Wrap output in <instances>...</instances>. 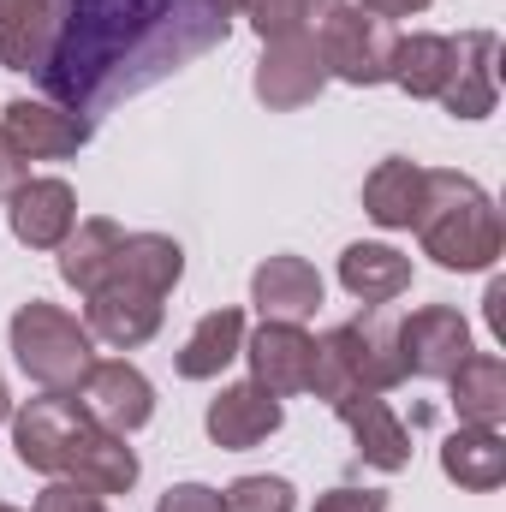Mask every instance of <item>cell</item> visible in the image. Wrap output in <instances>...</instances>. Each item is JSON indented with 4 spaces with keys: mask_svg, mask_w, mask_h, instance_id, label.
Here are the masks:
<instances>
[{
    "mask_svg": "<svg viewBox=\"0 0 506 512\" xmlns=\"http://www.w3.org/2000/svg\"><path fill=\"white\" fill-rule=\"evenodd\" d=\"M227 42V18L203 0H48V42L36 84L72 114H108L167 84Z\"/></svg>",
    "mask_w": 506,
    "mask_h": 512,
    "instance_id": "obj_1",
    "label": "cell"
},
{
    "mask_svg": "<svg viewBox=\"0 0 506 512\" xmlns=\"http://www.w3.org/2000/svg\"><path fill=\"white\" fill-rule=\"evenodd\" d=\"M417 239H423V256H435L441 268L453 274H477V268H495L506 233L501 215L489 203V191L465 173H423V203H417Z\"/></svg>",
    "mask_w": 506,
    "mask_h": 512,
    "instance_id": "obj_2",
    "label": "cell"
},
{
    "mask_svg": "<svg viewBox=\"0 0 506 512\" xmlns=\"http://www.w3.org/2000/svg\"><path fill=\"white\" fill-rule=\"evenodd\" d=\"M405 382V364H399V322L370 304L364 316L340 322L334 334L316 340V376L310 393L316 399H346V393H387V387Z\"/></svg>",
    "mask_w": 506,
    "mask_h": 512,
    "instance_id": "obj_3",
    "label": "cell"
},
{
    "mask_svg": "<svg viewBox=\"0 0 506 512\" xmlns=\"http://www.w3.org/2000/svg\"><path fill=\"white\" fill-rule=\"evenodd\" d=\"M12 358H18V370L42 387V393H72V387L84 382V370L96 364V340L60 304L30 298L12 316Z\"/></svg>",
    "mask_w": 506,
    "mask_h": 512,
    "instance_id": "obj_4",
    "label": "cell"
},
{
    "mask_svg": "<svg viewBox=\"0 0 506 512\" xmlns=\"http://www.w3.org/2000/svg\"><path fill=\"white\" fill-rule=\"evenodd\" d=\"M316 48H322L328 78H340V84H352V90H370V84H387V72H393L399 30H393V18H376V12H364V6H334V12L322 18Z\"/></svg>",
    "mask_w": 506,
    "mask_h": 512,
    "instance_id": "obj_5",
    "label": "cell"
},
{
    "mask_svg": "<svg viewBox=\"0 0 506 512\" xmlns=\"http://www.w3.org/2000/svg\"><path fill=\"white\" fill-rule=\"evenodd\" d=\"M90 429L84 405L72 393H42V399H24L12 411V447H18V465L24 471H42V477H60L78 435Z\"/></svg>",
    "mask_w": 506,
    "mask_h": 512,
    "instance_id": "obj_6",
    "label": "cell"
},
{
    "mask_svg": "<svg viewBox=\"0 0 506 512\" xmlns=\"http://www.w3.org/2000/svg\"><path fill=\"white\" fill-rule=\"evenodd\" d=\"M72 399L84 405L90 423H102L108 435H137L149 417H155V387L149 376L126 364V358H108V364H90L84 382L72 387Z\"/></svg>",
    "mask_w": 506,
    "mask_h": 512,
    "instance_id": "obj_7",
    "label": "cell"
},
{
    "mask_svg": "<svg viewBox=\"0 0 506 512\" xmlns=\"http://www.w3.org/2000/svg\"><path fill=\"white\" fill-rule=\"evenodd\" d=\"M471 358V328L453 304H423L399 322V364L417 382H447Z\"/></svg>",
    "mask_w": 506,
    "mask_h": 512,
    "instance_id": "obj_8",
    "label": "cell"
},
{
    "mask_svg": "<svg viewBox=\"0 0 506 512\" xmlns=\"http://www.w3.org/2000/svg\"><path fill=\"white\" fill-rule=\"evenodd\" d=\"M453 42V60H447V84H441V108L453 120H489L495 114V96H501V36L495 30H465V36H447Z\"/></svg>",
    "mask_w": 506,
    "mask_h": 512,
    "instance_id": "obj_9",
    "label": "cell"
},
{
    "mask_svg": "<svg viewBox=\"0 0 506 512\" xmlns=\"http://www.w3.org/2000/svg\"><path fill=\"white\" fill-rule=\"evenodd\" d=\"M322 84H328V66H322L316 36H280L256 60V102L274 108V114H292V108L316 102Z\"/></svg>",
    "mask_w": 506,
    "mask_h": 512,
    "instance_id": "obj_10",
    "label": "cell"
},
{
    "mask_svg": "<svg viewBox=\"0 0 506 512\" xmlns=\"http://www.w3.org/2000/svg\"><path fill=\"white\" fill-rule=\"evenodd\" d=\"M90 304H84V328H90V340H102V346H143V340H155V328H161V316H167V304L155 298V292H137L126 280H102L96 292H84Z\"/></svg>",
    "mask_w": 506,
    "mask_h": 512,
    "instance_id": "obj_11",
    "label": "cell"
},
{
    "mask_svg": "<svg viewBox=\"0 0 506 512\" xmlns=\"http://www.w3.org/2000/svg\"><path fill=\"white\" fill-rule=\"evenodd\" d=\"M245 358H251V382L268 387L274 399H280V393H310L316 340H310L298 322H262L251 340H245Z\"/></svg>",
    "mask_w": 506,
    "mask_h": 512,
    "instance_id": "obj_12",
    "label": "cell"
},
{
    "mask_svg": "<svg viewBox=\"0 0 506 512\" xmlns=\"http://www.w3.org/2000/svg\"><path fill=\"white\" fill-rule=\"evenodd\" d=\"M0 131H6L30 161H66V155H78V149L90 143V120H84V114H72V108H60V102H30V96L6 102Z\"/></svg>",
    "mask_w": 506,
    "mask_h": 512,
    "instance_id": "obj_13",
    "label": "cell"
},
{
    "mask_svg": "<svg viewBox=\"0 0 506 512\" xmlns=\"http://www.w3.org/2000/svg\"><path fill=\"white\" fill-rule=\"evenodd\" d=\"M280 399L268 393V387L256 382H239V387H221L215 399H209V411H203V429H209V441L215 447H227V453H245L256 441H268L274 429H280Z\"/></svg>",
    "mask_w": 506,
    "mask_h": 512,
    "instance_id": "obj_14",
    "label": "cell"
},
{
    "mask_svg": "<svg viewBox=\"0 0 506 512\" xmlns=\"http://www.w3.org/2000/svg\"><path fill=\"white\" fill-rule=\"evenodd\" d=\"M78 227V197L66 179H24L12 191V239L30 251H60Z\"/></svg>",
    "mask_w": 506,
    "mask_h": 512,
    "instance_id": "obj_15",
    "label": "cell"
},
{
    "mask_svg": "<svg viewBox=\"0 0 506 512\" xmlns=\"http://www.w3.org/2000/svg\"><path fill=\"white\" fill-rule=\"evenodd\" d=\"M251 304L262 310V322H310L322 310V274L304 256H268L251 274Z\"/></svg>",
    "mask_w": 506,
    "mask_h": 512,
    "instance_id": "obj_16",
    "label": "cell"
},
{
    "mask_svg": "<svg viewBox=\"0 0 506 512\" xmlns=\"http://www.w3.org/2000/svg\"><path fill=\"white\" fill-rule=\"evenodd\" d=\"M334 417L352 429L358 459H370L376 471H405L411 465V435H405V423L393 417V405L381 393H346V399H334Z\"/></svg>",
    "mask_w": 506,
    "mask_h": 512,
    "instance_id": "obj_17",
    "label": "cell"
},
{
    "mask_svg": "<svg viewBox=\"0 0 506 512\" xmlns=\"http://www.w3.org/2000/svg\"><path fill=\"white\" fill-rule=\"evenodd\" d=\"M60 477H72V483H84L96 495H126L131 483H137V453L126 447V435H108L102 423H90L78 435V447H72V459H66Z\"/></svg>",
    "mask_w": 506,
    "mask_h": 512,
    "instance_id": "obj_18",
    "label": "cell"
},
{
    "mask_svg": "<svg viewBox=\"0 0 506 512\" xmlns=\"http://www.w3.org/2000/svg\"><path fill=\"white\" fill-rule=\"evenodd\" d=\"M245 352V310H209L197 328H191V340L179 346V358H173V370L185 376V382H209V376H221L233 358Z\"/></svg>",
    "mask_w": 506,
    "mask_h": 512,
    "instance_id": "obj_19",
    "label": "cell"
},
{
    "mask_svg": "<svg viewBox=\"0 0 506 512\" xmlns=\"http://www.w3.org/2000/svg\"><path fill=\"white\" fill-rule=\"evenodd\" d=\"M179 274H185V251L161 233H126L114 262H108V280H126V286L155 292V298H167L179 286Z\"/></svg>",
    "mask_w": 506,
    "mask_h": 512,
    "instance_id": "obj_20",
    "label": "cell"
},
{
    "mask_svg": "<svg viewBox=\"0 0 506 512\" xmlns=\"http://www.w3.org/2000/svg\"><path fill=\"white\" fill-rule=\"evenodd\" d=\"M340 286L358 304H393L399 292H411V256H399L393 245H346Z\"/></svg>",
    "mask_w": 506,
    "mask_h": 512,
    "instance_id": "obj_21",
    "label": "cell"
},
{
    "mask_svg": "<svg viewBox=\"0 0 506 512\" xmlns=\"http://www.w3.org/2000/svg\"><path fill=\"white\" fill-rule=\"evenodd\" d=\"M447 382H453V411H459V423H471V429H501L506 423V364L501 358L471 352Z\"/></svg>",
    "mask_w": 506,
    "mask_h": 512,
    "instance_id": "obj_22",
    "label": "cell"
},
{
    "mask_svg": "<svg viewBox=\"0 0 506 512\" xmlns=\"http://www.w3.org/2000/svg\"><path fill=\"white\" fill-rule=\"evenodd\" d=\"M441 471L459 483V489H477V495H489V489H501L506 483V441L501 429H459V435H447V447H441Z\"/></svg>",
    "mask_w": 506,
    "mask_h": 512,
    "instance_id": "obj_23",
    "label": "cell"
},
{
    "mask_svg": "<svg viewBox=\"0 0 506 512\" xmlns=\"http://www.w3.org/2000/svg\"><path fill=\"white\" fill-rule=\"evenodd\" d=\"M120 239H126V233H120L108 215L78 221V227L66 233V245H60V280L78 286V292H96V286L108 280V262L120 251Z\"/></svg>",
    "mask_w": 506,
    "mask_h": 512,
    "instance_id": "obj_24",
    "label": "cell"
},
{
    "mask_svg": "<svg viewBox=\"0 0 506 512\" xmlns=\"http://www.w3.org/2000/svg\"><path fill=\"white\" fill-rule=\"evenodd\" d=\"M417 203H423V167L405 161V155L381 161L376 173L364 179V215L376 227H411L417 221Z\"/></svg>",
    "mask_w": 506,
    "mask_h": 512,
    "instance_id": "obj_25",
    "label": "cell"
},
{
    "mask_svg": "<svg viewBox=\"0 0 506 512\" xmlns=\"http://www.w3.org/2000/svg\"><path fill=\"white\" fill-rule=\"evenodd\" d=\"M447 60H453V42H447V36H429V30L399 36L387 84H399V90H405V96H417V102H435V96H441V84H447Z\"/></svg>",
    "mask_w": 506,
    "mask_h": 512,
    "instance_id": "obj_26",
    "label": "cell"
},
{
    "mask_svg": "<svg viewBox=\"0 0 506 512\" xmlns=\"http://www.w3.org/2000/svg\"><path fill=\"white\" fill-rule=\"evenodd\" d=\"M340 0H245L256 36L280 42V36H310V24H322Z\"/></svg>",
    "mask_w": 506,
    "mask_h": 512,
    "instance_id": "obj_27",
    "label": "cell"
},
{
    "mask_svg": "<svg viewBox=\"0 0 506 512\" xmlns=\"http://www.w3.org/2000/svg\"><path fill=\"white\" fill-rule=\"evenodd\" d=\"M221 512H292V483L286 477H239L221 495Z\"/></svg>",
    "mask_w": 506,
    "mask_h": 512,
    "instance_id": "obj_28",
    "label": "cell"
},
{
    "mask_svg": "<svg viewBox=\"0 0 506 512\" xmlns=\"http://www.w3.org/2000/svg\"><path fill=\"white\" fill-rule=\"evenodd\" d=\"M36 512H108V507H102L96 489H84V483H72V477H54V483L36 495Z\"/></svg>",
    "mask_w": 506,
    "mask_h": 512,
    "instance_id": "obj_29",
    "label": "cell"
},
{
    "mask_svg": "<svg viewBox=\"0 0 506 512\" xmlns=\"http://www.w3.org/2000/svg\"><path fill=\"white\" fill-rule=\"evenodd\" d=\"M316 512H387V495L381 489H352V483H340V489H328Z\"/></svg>",
    "mask_w": 506,
    "mask_h": 512,
    "instance_id": "obj_30",
    "label": "cell"
},
{
    "mask_svg": "<svg viewBox=\"0 0 506 512\" xmlns=\"http://www.w3.org/2000/svg\"><path fill=\"white\" fill-rule=\"evenodd\" d=\"M155 512H221V489H203V483H179V489H167Z\"/></svg>",
    "mask_w": 506,
    "mask_h": 512,
    "instance_id": "obj_31",
    "label": "cell"
},
{
    "mask_svg": "<svg viewBox=\"0 0 506 512\" xmlns=\"http://www.w3.org/2000/svg\"><path fill=\"white\" fill-rule=\"evenodd\" d=\"M24 179H30V155L0 131V203H12V191H18Z\"/></svg>",
    "mask_w": 506,
    "mask_h": 512,
    "instance_id": "obj_32",
    "label": "cell"
},
{
    "mask_svg": "<svg viewBox=\"0 0 506 512\" xmlns=\"http://www.w3.org/2000/svg\"><path fill=\"white\" fill-rule=\"evenodd\" d=\"M36 12H48V0H0V30H12V24H24Z\"/></svg>",
    "mask_w": 506,
    "mask_h": 512,
    "instance_id": "obj_33",
    "label": "cell"
},
{
    "mask_svg": "<svg viewBox=\"0 0 506 512\" xmlns=\"http://www.w3.org/2000/svg\"><path fill=\"white\" fill-rule=\"evenodd\" d=\"M364 12H376V18H411V12H423L429 0H358Z\"/></svg>",
    "mask_w": 506,
    "mask_h": 512,
    "instance_id": "obj_34",
    "label": "cell"
},
{
    "mask_svg": "<svg viewBox=\"0 0 506 512\" xmlns=\"http://www.w3.org/2000/svg\"><path fill=\"white\" fill-rule=\"evenodd\" d=\"M483 310H489V328H495V334H506V280H495V286H489Z\"/></svg>",
    "mask_w": 506,
    "mask_h": 512,
    "instance_id": "obj_35",
    "label": "cell"
},
{
    "mask_svg": "<svg viewBox=\"0 0 506 512\" xmlns=\"http://www.w3.org/2000/svg\"><path fill=\"white\" fill-rule=\"evenodd\" d=\"M203 6H209L215 18H227V24H233V12H245V0H203Z\"/></svg>",
    "mask_w": 506,
    "mask_h": 512,
    "instance_id": "obj_36",
    "label": "cell"
},
{
    "mask_svg": "<svg viewBox=\"0 0 506 512\" xmlns=\"http://www.w3.org/2000/svg\"><path fill=\"white\" fill-rule=\"evenodd\" d=\"M12 417V393H6V382H0V423Z\"/></svg>",
    "mask_w": 506,
    "mask_h": 512,
    "instance_id": "obj_37",
    "label": "cell"
},
{
    "mask_svg": "<svg viewBox=\"0 0 506 512\" xmlns=\"http://www.w3.org/2000/svg\"><path fill=\"white\" fill-rule=\"evenodd\" d=\"M0 512H18V507H6V501H0Z\"/></svg>",
    "mask_w": 506,
    "mask_h": 512,
    "instance_id": "obj_38",
    "label": "cell"
}]
</instances>
